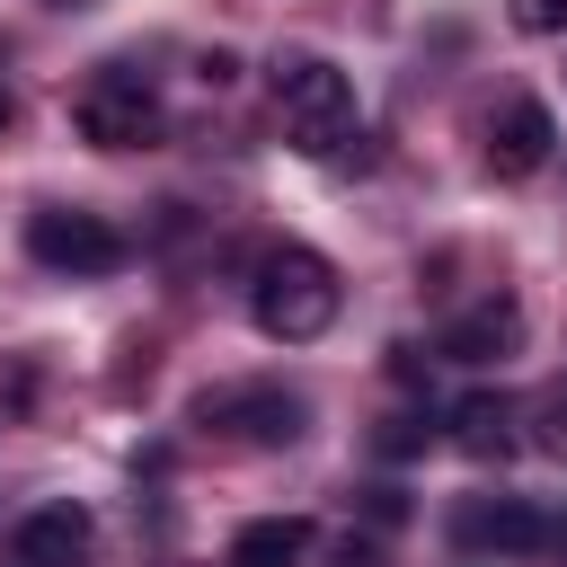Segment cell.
I'll list each match as a JSON object with an SVG mask.
<instances>
[{
  "mask_svg": "<svg viewBox=\"0 0 567 567\" xmlns=\"http://www.w3.org/2000/svg\"><path fill=\"white\" fill-rule=\"evenodd\" d=\"M248 310H257V328L275 337V346H310V337H328V319H337V266L319 257V248H266L257 257V284H248Z\"/></svg>",
  "mask_w": 567,
  "mask_h": 567,
  "instance_id": "obj_1",
  "label": "cell"
},
{
  "mask_svg": "<svg viewBox=\"0 0 567 567\" xmlns=\"http://www.w3.org/2000/svg\"><path fill=\"white\" fill-rule=\"evenodd\" d=\"M275 106H284V124H292V142H301L310 159H328V151L363 142L354 80H346L337 62H319V53H292V62H275Z\"/></svg>",
  "mask_w": 567,
  "mask_h": 567,
  "instance_id": "obj_2",
  "label": "cell"
},
{
  "mask_svg": "<svg viewBox=\"0 0 567 567\" xmlns=\"http://www.w3.org/2000/svg\"><path fill=\"white\" fill-rule=\"evenodd\" d=\"M195 425H213V434H230L248 452H284V443H301L310 399L284 390V381H230V390H204L195 399Z\"/></svg>",
  "mask_w": 567,
  "mask_h": 567,
  "instance_id": "obj_3",
  "label": "cell"
},
{
  "mask_svg": "<svg viewBox=\"0 0 567 567\" xmlns=\"http://www.w3.org/2000/svg\"><path fill=\"white\" fill-rule=\"evenodd\" d=\"M27 257L53 266V275H115L124 266V230L106 213H71V204H44L27 221Z\"/></svg>",
  "mask_w": 567,
  "mask_h": 567,
  "instance_id": "obj_4",
  "label": "cell"
},
{
  "mask_svg": "<svg viewBox=\"0 0 567 567\" xmlns=\"http://www.w3.org/2000/svg\"><path fill=\"white\" fill-rule=\"evenodd\" d=\"M71 115H80V133H89L97 151H142V142H159V97L142 89V71H97V80L71 97Z\"/></svg>",
  "mask_w": 567,
  "mask_h": 567,
  "instance_id": "obj_5",
  "label": "cell"
},
{
  "mask_svg": "<svg viewBox=\"0 0 567 567\" xmlns=\"http://www.w3.org/2000/svg\"><path fill=\"white\" fill-rule=\"evenodd\" d=\"M89 549H97V523H89V505H71V496L35 505V514L9 532V567H89Z\"/></svg>",
  "mask_w": 567,
  "mask_h": 567,
  "instance_id": "obj_6",
  "label": "cell"
},
{
  "mask_svg": "<svg viewBox=\"0 0 567 567\" xmlns=\"http://www.w3.org/2000/svg\"><path fill=\"white\" fill-rule=\"evenodd\" d=\"M452 540H461V549H505V558H523V549L549 540V523H540L523 496H470V505L452 514Z\"/></svg>",
  "mask_w": 567,
  "mask_h": 567,
  "instance_id": "obj_7",
  "label": "cell"
},
{
  "mask_svg": "<svg viewBox=\"0 0 567 567\" xmlns=\"http://www.w3.org/2000/svg\"><path fill=\"white\" fill-rule=\"evenodd\" d=\"M549 142H558L549 106H540V97H505L496 124H487V168H496V177H532V168L549 159Z\"/></svg>",
  "mask_w": 567,
  "mask_h": 567,
  "instance_id": "obj_8",
  "label": "cell"
},
{
  "mask_svg": "<svg viewBox=\"0 0 567 567\" xmlns=\"http://www.w3.org/2000/svg\"><path fill=\"white\" fill-rule=\"evenodd\" d=\"M514 346H523V301H505V292L470 301V310L443 328V354H452V363H505Z\"/></svg>",
  "mask_w": 567,
  "mask_h": 567,
  "instance_id": "obj_9",
  "label": "cell"
},
{
  "mask_svg": "<svg viewBox=\"0 0 567 567\" xmlns=\"http://www.w3.org/2000/svg\"><path fill=\"white\" fill-rule=\"evenodd\" d=\"M301 558H310V523L301 514H257L230 540V567H301Z\"/></svg>",
  "mask_w": 567,
  "mask_h": 567,
  "instance_id": "obj_10",
  "label": "cell"
},
{
  "mask_svg": "<svg viewBox=\"0 0 567 567\" xmlns=\"http://www.w3.org/2000/svg\"><path fill=\"white\" fill-rule=\"evenodd\" d=\"M452 443H461L470 461H505V452H514V408L487 399V390L461 399V408H452Z\"/></svg>",
  "mask_w": 567,
  "mask_h": 567,
  "instance_id": "obj_11",
  "label": "cell"
},
{
  "mask_svg": "<svg viewBox=\"0 0 567 567\" xmlns=\"http://www.w3.org/2000/svg\"><path fill=\"white\" fill-rule=\"evenodd\" d=\"M549 461H567V381L558 390H540V434H532Z\"/></svg>",
  "mask_w": 567,
  "mask_h": 567,
  "instance_id": "obj_12",
  "label": "cell"
},
{
  "mask_svg": "<svg viewBox=\"0 0 567 567\" xmlns=\"http://www.w3.org/2000/svg\"><path fill=\"white\" fill-rule=\"evenodd\" d=\"M514 27L523 35H558L567 27V0H514Z\"/></svg>",
  "mask_w": 567,
  "mask_h": 567,
  "instance_id": "obj_13",
  "label": "cell"
},
{
  "mask_svg": "<svg viewBox=\"0 0 567 567\" xmlns=\"http://www.w3.org/2000/svg\"><path fill=\"white\" fill-rule=\"evenodd\" d=\"M416 443H425V416H390V425H381V452H390V461H408Z\"/></svg>",
  "mask_w": 567,
  "mask_h": 567,
  "instance_id": "obj_14",
  "label": "cell"
},
{
  "mask_svg": "<svg viewBox=\"0 0 567 567\" xmlns=\"http://www.w3.org/2000/svg\"><path fill=\"white\" fill-rule=\"evenodd\" d=\"M239 80V53H204V89H230Z\"/></svg>",
  "mask_w": 567,
  "mask_h": 567,
  "instance_id": "obj_15",
  "label": "cell"
},
{
  "mask_svg": "<svg viewBox=\"0 0 567 567\" xmlns=\"http://www.w3.org/2000/svg\"><path fill=\"white\" fill-rule=\"evenodd\" d=\"M9 124H18V97H9V80H0V133H9Z\"/></svg>",
  "mask_w": 567,
  "mask_h": 567,
  "instance_id": "obj_16",
  "label": "cell"
}]
</instances>
